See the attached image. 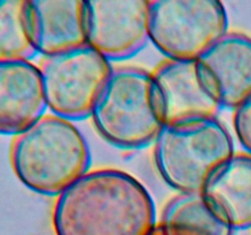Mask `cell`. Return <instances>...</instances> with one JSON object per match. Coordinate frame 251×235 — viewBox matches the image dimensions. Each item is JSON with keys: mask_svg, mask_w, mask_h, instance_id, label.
Masks as SVG:
<instances>
[{"mask_svg": "<svg viewBox=\"0 0 251 235\" xmlns=\"http://www.w3.org/2000/svg\"><path fill=\"white\" fill-rule=\"evenodd\" d=\"M10 163L28 190L56 197L90 171L91 152L74 121L46 114L14 137Z\"/></svg>", "mask_w": 251, "mask_h": 235, "instance_id": "7a4b0ae2", "label": "cell"}, {"mask_svg": "<svg viewBox=\"0 0 251 235\" xmlns=\"http://www.w3.org/2000/svg\"><path fill=\"white\" fill-rule=\"evenodd\" d=\"M56 235H149L156 206L146 186L114 168L90 170L55 197Z\"/></svg>", "mask_w": 251, "mask_h": 235, "instance_id": "6da1fadb", "label": "cell"}, {"mask_svg": "<svg viewBox=\"0 0 251 235\" xmlns=\"http://www.w3.org/2000/svg\"><path fill=\"white\" fill-rule=\"evenodd\" d=\"M151 73L163 126L217 118L221 107L201 82L196 60L166 59Z\"/></svg>", "mask_w": 251, "mask_h": 235, "instance_id": "ba28073f", "label": "cell"}, {"mask_svg": "<svg viewBox=\"0 0 251 235\" xmlns=\"http://www.w3.org/2000/svg\"><path fill=\"white\" fill-rule=\"evenodd\" d=\"M200 80L221 108L237 109L251 97V37L228 32L196 60Z\"/></svg>", "mask_w": 251, "mask_h": 235, "instance_id": "9c48e42d", "label": "cell"}, {"mask_svg": "<svg viewBox=\"0 0 251 235\" xmlns=\"http://www.w3.org/2000/svg\"><path fill=\"white\" fill-rule=\"evenodd\" d=\"M149 235H162V234H161V232H159L158 227H157V224L154 225V228H153V229L151 230V233H150Z\"/></svg>", "mask_w": 251, "mask_h": 235, "instance_id": "2e32d148", "label": "cell"}, {"mask_svg": "<svg viewBox=\"0 0 251 235\" xmlns=\"http://www.w3.org/2000/svg\"><path fill=\"white\" fill-rule=\"evenodd\" d=\"M113 69L88 44L43 58L39 70L50 114L70 121L90 118Z\"/></svg>", "mask_w": 251, "mask_h": 235, "instance_id": "8992f818", "label": "cell"}, {"mask_svg": "<svg viewBox=\"0 0 251 235\" xmlns=\"http://www.w3.org/2000/svg\"><path fill=\"white\" fill-rule=\"evenodd\" d=\"M25 22L37 55L64 53L85 44V0H25Z\"/></svg>", "mask_w": 251, "mask_h": 235, "instance_id": "30bf717a", "label": "cell"}, {"mask_svg": "<svg viewBox=\"0 0 251 235\" xmlns=\"http://www.w3.org/2000/svg\"><path fill=\"white\" fill-rule=\"evenodd\" d=\"M233 126L238 141L245 152L251 154V97L234 109Z\"/></svg>", "mask_w": 251, "mask_h": 235, "instance_id": "9a60e30c", "label": "cell"}, {"mask_svg": "<svg viewBox=\"0 0 251 235\" xmlns=\"http://www.w3.org/2000/svg\"><path fill=\"white\" fill-rule=\"evenodd\" d=\"M39 65L32 60H0V135L17 136L46 115Z\"/></svg>", "mask_w": 251, "mask_h": 235, "instance_id": "8fae6325", "label": "cell"}, {"mask_svg": "<svg viewBox=\"0 0 251 235\" xmlns=\"http://www.w3.org/2000/svg\"><path fill=\"white\" fill-rule=\"evenodd\" d=\"M90 118L98 134L118 148L137 149L154 143L163 122L152 73L137 66L113 69Z\"/></svg>", "mask_w": 251, "mask_h": 235, "instance_id": "3957f363", "label": "cell"}, {"mask_svg": "<svg viewBox=\"0 0 251 235\" xmlns=\"http://www.w3.org/2000/svg\"><path fill=\"white\" fill-rule=\"evenodd\" d=\"M162 235H233L201 193H179L167 202L157 222Z\"/></svg>", "mask_w": 251, "mask_h": 235, "instance_id": "4fadbf2b", "label": "cell"}, {"mask_svg": "<svg viewBox=\"0 0 251 235\" xmlns=\"http://www.w3.org/2000/svg\"><path fill=\"white\" fill-rule=\"evenodd\" d=\"M228 26L218 0L149 1L150 42L169 60H198L229 32Z\"/></svg>", "mask_w": 251, "mask_h": 235, "instance_id": "5b68a950", "label": "cell"}, {"mask_svg": "<svg viewBox=\"0 0 251 235\" xmlns=\"http://www.w3.org/2000/svg\"><path fill=\"white\" fill-rule=\"evenodd\" d=\"M203 200L234 230L251 227V154L234 153L207 179Z\"/></svg>", "mask_w": 251, "mask_h": 235, "instance_id": "7c38bea8", "label": "cell"}, {"mask_svg": "<svg viewBox=\"0 0 251 235\" xmlns=\"http://www.w3.org/2000/svg\"><path fill=\"white\" fill-rule=\"evenodd\" d=\"M234 153L232 135L217 118L163 126L153 147L157 171L179 193H201Z\"/></svg>", "mask_w": 251, "mask_h": 235, "instance_id": "277c9868", "label": "cell"}, {"mask_svg": "<svg viewBox=\"0 0 251 235\" xmlns=\"http://www.w3.org/2000/svg\"><path fill=\"white\" fill-rule=\"evenodd\" d=\"M37 55L25 22V0H0V60H32Z\"/></svg>", "mask_w": 251, "mask_h": 235, "instance_id": "5bb4252c", "label": "cell"}, {"mask_svg": "<svg viewBox=\"0 0 251 235\" xmlns=\"http://www.w3.org/2000/svg\"><path fill=\"white\" fill-rule=\"evenodd\" d=\"M86 41L112 61L136 55L150 41L149 0H85Z\"/></svg>", "mask_w": 251, "mask_h": 235, "instance_id": "52a82bcc", "label": "cell"}]
</instances>
